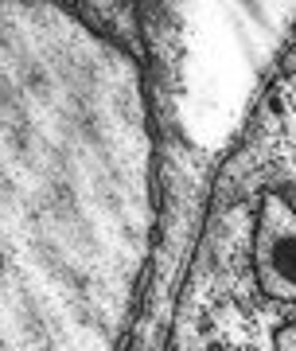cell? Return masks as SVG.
<instances>
[{
	"instance_id": "cell-2",
	"label": "cell",
	"mask_w": 296,
	"mask_h": 351,
	"mask_svg": "<svg viewBox=\"0 0 296 351\" xmlns=\"http://www.w3.org/2000/svg\"><path fill=\"white\" fill-rule=\"evenodd\" d=\"M175 121L199 149H222L246 121L296 4H175Z\"/></svg>"
},
{
	"instance_id": "cell-1",
	"label": "cell",
	"mask_w": 296,
	"mask_h": 351,
	"mask_svg": "<svg viewBox=\"0 0 296 351\" xmlns=\"http://www.w3.org/2000/svg\"><path fill=\"white\" fill-rule=\"evenodd\" d=\"M156 211L136 59L62 4H0V351H125Z\"/></svg>"
},
{
	"instance_id": "cell-3",
	"label": "cell",
	"mask_w": 296,
	"mask_h": 351,
	"mask_svg": "<svg viewBox=\"0 0 296 351\" xmlns=\"http://www.w3.org/2000/svg\"><path fill=\"white\" fill-rule=\"evenodd\" d=\"M254 274L269 301H296V207L277 191H269L258 207Z\"/></svg>"
},
{
	"instance_id": "cell-4",
	"label": "cell",
	"mask_w": 296,
	"mask_h": 351,
	"mask_svg": "<svg viewBox=\"0 0 296 351\" xmlns=\"http://www.w3.org/2000/svg\"><path fill=\"white\" fill-rule=\"evenodd\" d=\"M273 351H296V320L273 332Z\"/></svg>"
}]
</instances>
